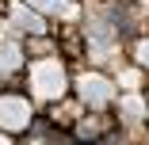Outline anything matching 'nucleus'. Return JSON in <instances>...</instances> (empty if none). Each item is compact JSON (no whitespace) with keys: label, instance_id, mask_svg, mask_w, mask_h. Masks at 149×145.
Instances as JSON below:
<instances>
[{"label":"nucleus","instance_id":"obj_1","mask_svg":"<svg viewBox=\"0 0 149 145\" xmlns=\"http://www.w3.org/2000/svg\"><path fill=\"white\" fill-rule=\"evenodd\" d=\"M35 92L38 96H61L65 92V69L61 65H54V61H42V65H35Z\"/></svg>","mask_w":149,"mask_h":145},{"label":"nucleus","instance_id":"obj_2","mask_svg":"<svg viewBox=\"0 0 149 145\" xmlns=\"http://www.w3.org/2000/svg\"><path fill=\"white\" fill-rule=\"evenodd\" d=\"M27 122H31V107H27V99H19V96L0 99V130H23Z\"/></svg>","mask_w":149,"mask_h":145},{"label":"nucleus","instance_id":"obj_3","mask_svg":"<svg viewBox=\"0 0 149 145\" xmlns=\"http://www.w3.org/2000/svg\"><path fill=\"white\" fill-rule=\"evenodd\" d=\"M80 96H84L88 103L103 107V103L115 96V88H111V80H103V76H84V84H80Z\"/></svg>","mask_w":149,"mask_h":145},{"label":"nucleus","instance_id":"obj_4","mask_svg":"<svg viewBox=\"0 0 149 145\" xmlns=\"http://www.w3.org/2000/svg\"><path fill=\"white\" fill-rule=\"evenodd\" d=\"M35 12H50V15H73L77 12V4L73 0H27Z\"/></svg>","mask_w":149,"mask_h":145},{"label":"nucleus","instance_id":"obj_5","mask_svg":"<svg viewBox=\"0 0 149 145\" xmlns=\"http://www.w3.org/2000/svg\"><path fill=\"white\" fill-rule=\"evenodd\" d=\"M12 69H19V46L0 42V73H12Z\"/></svg>","mask_w":149,"mask_h":145},{"label":"nucleus","instance_id":"obj_6","mask_svg":"<svg viewBox=\"0 0 149 145\" xmlns=\"http://www.w3.org/2000/svg\"><path fill=\"white\" fill-rule=\"evenodd\" d=\"M12 15H15V23L23 27V31H35V35H42V27H46V23H42L38 15H31V12H27V8H15Z\"/></svg>","mask_w":149,"mask_h":145},{"label":"nucleus","instance_id":"obj_7","mask_svg":"<svg viewBox=\"0 0 149 145\" xmlns=\"http://www.w3.org/2000/svg\"><path fill=\"white\" fill-rule=\"evenodd\" d=\"M126 114H130V119H141V114H145L141 99H126Z\"/></svg>","mask_w":149,"mask_h":145},{"label":"nucleus","instance_id":"obj_8","mask_svg":"<svg viewBox=\"0 0 149 145\" xmlns=\"http://www.w3.org/2000/svg\"><path fill=\"white\" fill-rule=\"evenodd\" d=\"M138 57H141V61L149 65V42H141V46H138Z\"/></svg>","mask_w":149,"mask_h":145}]
</instances>
